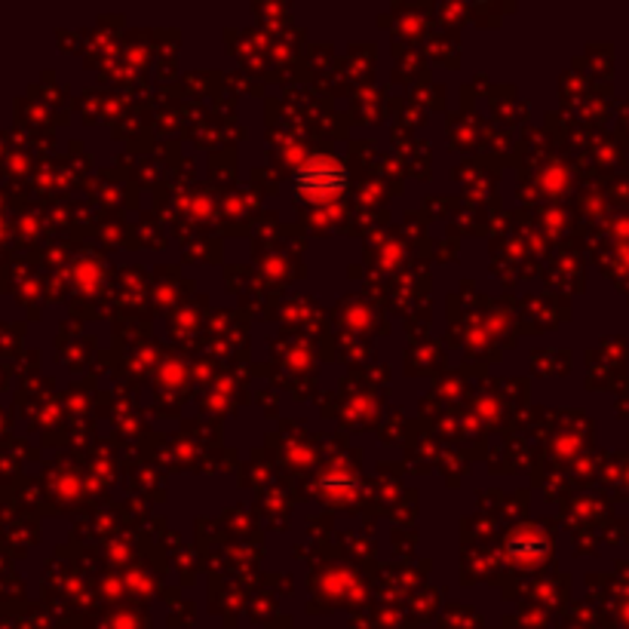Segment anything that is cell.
<instances>
[{
    "instance_id": "1",
    "label": "cell",
    "mask_w": 629,
    "mask_h": 629,
    "mask_svg": "<svg viewBox=\"0 0 629 629\" xmlns=\"http://www.w3.org/2000/svg\"><path fill=\"white\" fill-rule=\"evenodd\" d=\"M347 166L329 154H317V157H307L298 173L292 178L295 191L305 197V200H313V203H325V200H335L339 194L347 191Z\"/></svg>"
},
{
    "instance_id": "2",
    "label": "cell",
    "mask_w": 629,
    "mask_h": 629,
    "mask_svg": "<svg viewBox=\"0 0 629 629\" xmlns=\"http://www.w3.org/2000/svg\"><path fill=\"white\" fill-rule=\"evenodd\" d=\"M507 553H510V559H517L519 565L532 568V565L544 562L549 556V537L541 532V529H519V532L510 534Z\"/></svg>"
},
{
    "instance_id": "3",
    "label": "cell",
    "mask_w": 629,
    "mask_h": 629,
    "mask_svg": "<svg viewBox=\"0 0 629 629\" xmlns=\"http://www.w3.org/2000/svg\"><path fill=\"white\" fill-rule=\"evenodd\" d=\"M320 485H323L325 491H354L356 488V476H344V473H341V476H323V479H320Z\"/></svg>"
}]
</instances>
